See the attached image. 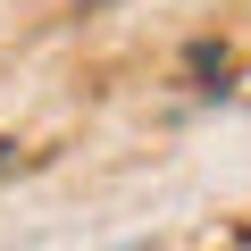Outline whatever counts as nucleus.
Wrapping results in <instances>:
<instances>
[{"instance_id": "nucleus-1", "label": "nucleus", "mask_w": 251, "mask_h": 251, "mask_svg": "<svg viewBox=\"0 0 251 251\" xmlns=\"http://www.w3.org/2000/svg\"><path fill=\"white\" fill-rule=\"evenodd\" d=\"M17 168H25V143H17V134H0V176H17Z\"/></svg>"}]
</instances>
